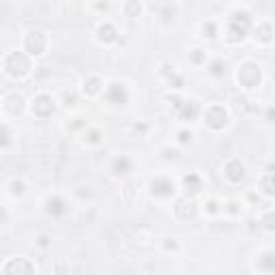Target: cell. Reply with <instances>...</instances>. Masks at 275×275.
Here are the masks:
<instances>
[{"label":"cell","instance_id":"30bf717a","mask_svg":"<svg viewBox=\"0 0 275 275\" xmlns=\"http://www.w3.org/2000/svg\"><path fill=\"white\" fill-rule=\"evenodd\" d=\"M106 97L110 103H114V106H125L127 103V86L123 82H112L106 91Z\"/></svg>","mask_w":275,"mask_h":275},{"label":"cell","instance_id":"8fae6325","mask_svg":"<svg viewBox=\"0 0 275 275\" xmlns=\"http://www.w3.org/2000/svg\"><path fill=\"white\" fill-rule=\"evenodd\" d=\"M196 202H193L189 196L187 198H183V200H179L176 202V207H174V213H176V217H179V220H191L193 215H196Z\"/></svg>","mask_w":275,"mask_h":275},{"label":"cell","instance_id":"3957f363","mask_svg":"<svg viewBox=\"0 0 275 275\" xmlns=\"http://www.w3.org/2000/svg\"><path fill=\"white\" fill-rule=\"evenodd\" d=\"M22 47L24 52L30 56H41L47 50V37L43 30H28L22 39Z\"/></svg>","mask_w":275,"mask_h":275},{"label":"cell","instance_id":"f1b7e54d","mask_svg":"<svg viewBox=\"0 0 275 275\" xmlns=\"http://www.w3.org/2000/svg\"><path fill=\"white\" fill-rule=\"evenodd\" d=\"M39 245H41V247H47V245H50V239H47L45 234H43V237H39Z\"/></svg>","mask_w":275,"mask_h":275},{"label":"cell","instance_id":"d6986e66","mask_svg":"<svg viewBox=\"0 0 275 275\" xmlns=\"http://www.w3.org/2000/svg\"><path fill=\"white\" fill-rule=\"evenodd\" d=\"M131 170V159L127 157H116L114 164H112V172L114 174H127Z\"/></svg>","mask_w":275,"mask_h":275},{"label":"cell","instance_id":"603a6c76","mask_svg":"<svg viewBox=\"0 0 275 275\" xmlns=\"http://www.w3.org/2000/svg\"><path fill=\"white\" fill-rule=\"evenodd\" d=\"M202 32H204L202 37L215 39V37H217V24H215V22H204V24H202Z\"/></svg>","mask_w":275,"mask_h":275},{"label":"cell","instance_id":"9c48e42d","mask_svg":"<svg viewBox=\"0 0 275 275\" xmlns=\"http://www.w3.org/2000/svg\"><path fill=\"white\" fill-rule=\"evenodd\" d=\"M172 101H174V108H176V112H179L181 120H193L200 114V108H198L196 101H181V99H176V97Z\"/></svg>","mask_w":275,"mask_h":275},{"label":"cell","instance_id":"8992f818","mask_svg":"<svg viewBox=\"0 0 275 275\" xmlns=\"http://www.w3.org/2000/svg\"><path fill=\"white\" fill-rule=\"evenodd\" d=\"M30 110H32V114H35L37 118H47V116H52V114H54V101H52V97L45 95V93L37 95L35 99H32Z\"/></svg>","mask_w":275,"mask_h":275},{"label":"cell","instance_id":"4fadbf2b","mask_svg":"<svg viewBox=\"0 0 275 275\" xmlns=\"http://www.w3.org/2000/svg\"><path fill=\"white\" fill-rule=\"evenodd\" d=\"M275 39V28L271 26L269 22H260L256 26V41L262 43V45H269Z\"/></svg>","mask_w":275,"mask_h":275},{"label":"cell","instance_id":"6da1fadb","mask_svg":"<svg viewBox=\"0 0 275 275\" xmlns=\"http://www.w3.org/2000/svg\"><path fill=\"white\" fill-rule=\"evenodd\" d=\"M249 26H252V15L247 11H234L228 18V26H226V41L228 43L243 41L249 32Z\"/></svg>","mask_w":275,"mask_h":275},{"label":"cell","instance_id":"f546056e","mask_svg":"<svg viewBox=\"0 0 275 275\" xmlns=\"http://www.w3.org/2000/svg\"><path fill=\"white\" fill-rule=\"evenodd\" d=\"M209 213H217V204H215V202H209Z\"/></svg>","mask_w":275,"mask_h":275},{"label":"cell","instance_id":"e0dca14e","mask_svg":"<svg viewBox=\"0 0 275 275\" xmlns=\"http://www.w3.org/2000/svg\"><path fill=\"white\" fill-rule=\"evenodd\" d=\"M260 189L262 193H266V196H275V172H266L260 176Z\"/></svg>","mask_w":275,"mask_h":275},{"label":"cell","instance_id":"44dd1931","mask_svg":"<svg viewBox=\"0 0 275 275\" xmlns=\"http://www.w3.org/2000/svg\"><path fill=\"white\" fill-rule=\"evenodd\" d=\"M101 91V80L99 78H88L86 80V82H84V93L86 95H97V93H99Z\"/></svg>","mask_w":275,"mask_h":275},{"label":"cell","instance_id":"ac0fdd59","mask_svg":"<svg viewBox=\"0 0 275 275\" xmlns=\"http://www.w3.org/2000/svg\"><path fill=\"white\" fill-rule=\"evenodd\" d=\"M258 269L260 271H275V252H264L258 260Z\"/></svg>","mask_w":275,"mask_h":275},{"label":"cell","instance_id":"4316f807","mask_svg":"<svg viewBox=\"0 0 275 275\" xmlns=\"http://www.w3.org/2000/svg\"><path fill=\"white\" fill-rule=\"evenodd\" d=\"M9 187H11L13 196H22V193H24V183H22V181H11Z\"/></svg>","mask_w":275,"mask_h":275},{"label":"cell","instance_id":"d4e9b609","mask_svg":"<svg viewBox=\"0 0 275 275\" xmlns=\"http://www.w3.org/2000/svg\"><path fill=\"white\" fill-rule=\"evenodd\" d=\"M224 71H226V62H222V60H215V62L211 64V76L220 78V76H224Z\"/></svg>","mask_w":275,"mask_h":275},{"label":"cell","instance_id":"9a60e30c","mask_svg":"<svg viewBox=\"0 0 275 275\" xmlns=\"http://www.w3.org/2000/svg\"><path fill=\"white\" fill-rule=\"evenodd\" d=\"M45 211L50 215H54V217H60V215L67 213V202H64L62 198H58V196H52L45 202Z\"/></svg>","mask_w":275,"mask_h":275},{"label":"cell","instance_id":"277c9868","mask_svg":"<svg viewBox=\"0 0 275 275\" xmlns=\"http://www.w3.org/2000/svg\"><path fill=\"white\" fill-rule=\"evenodd\" d=\"M262 80V74H260V67L254 62H243L237 71V82L239 86L247 88V91H252V88H258V84H260Z\"/></svg>","mask_w":275,"mask_h":275},{"label":"cell","instance_id":"5bb4252c","mask_svg":"<svg viewBox=\"0 0 275 275\" xmlns=\"http://www.w3.org/2000/svg\"><path fill=\"white\" fill-rule=\"evenodd\" d=\"M35 266L26 262V258H13L11 262L3 266V273H32Z\"/></svg>","mask_w":275,"mask_h":275},{"label":"cell","instance_id":"cb8c5ba5","mask_svg":"<svg viewBox=\"0 0 275 275\" xmlns=\"http://www.w3.org/2000/svg\"><path fill=\"white\" fill-rule=\"evenodd\" d=\"M260 224H262L264 230H275V211H269L266 215H262Z\"/></svg>","mask_w":275,"mask_h":275},{"label":"cell","instance_id":"52a82bcc","mask_svg":"<svg viewBox=\"0 0 275 275\" xmlns=\"http://www.w3.org/2000/svg\"><path fill=\"white\" fill-rule=\"evenodd\" d=\"M224 176L228 179L230 183H241L245 179V166L241 164L239 159H228L226 161V166H224Z\"/></svg>","mask_w":275,"mask_h":275},{"label":"cell","instance_id":"7a4b0ae2","mask_svg":"<svg viewBox=\"0 0 275 275\" xmlns=\"http://www.w3.org/2000/svg\"><path fill=\"white\" fill-rule=\"evenodd\" d=\"M3 69L11 78H26L30 74V58L26 52H9L3 58Z\"/></svg>","mask_w":275,"mask_h":275},{"label":"cell","instance_id":"484cf974","mask_svg":"<svg viewBox=\"0 0 275 275\" xmlns=\"http://www.w3.org/2000/svg\"><path fill=\"white\" fill-rule=\"evenodd\" d=\"M84 138H86V142H88V144H99V142H101V133L97 131V129H93V131H88Z\"/></svg>","mask_w":275,"mask_h":275},{"label":"cell","instance_id":"4dcf8cb0","mask_svg":"<svg viewBox=\"0 0 275 275\" xmlns=\"http://www.w3.org/2000/svg\"><path fill=\"white\" fill-rule=\"evenodd\" d=\"M266 116H269V120L275 118V108H269V112H266Z\"/></svg>","mask_w":275,"mask_h":275},{"label":"cell","instance_id":"7c38bea8","mask_svg":"<svg viewBox=\"0 0 275 275\" xmlns=\"http://www.w3.org/2000/svg\"><path fill=\"white\" fill-rule=\"evenodd\" d=\"M97 39H99V43H103V45H110V43H114L116 39H118V30L114 28V24L103 22L101 26L97 28Z\"/></svg>","mask_w":275,"mask_h":275},{"label":"cell","instance_id":"5b68a950","mask_svg":"<svg viewBox=\"0 0 275 275\" xmlns=\"http://www.w3.org/2000/svg\"><path fill=\"white\" fill-rule=\"evenodd\" d=\"M228 123V112L222 103H211L207 110H204V125L209 129H213V131H220V129L226 127Z\"/></svg>","mask_w":275,"mask_h":275},{"label":"cell","instance_id":"ffe728a7","mask_svg":"<svg viewBox=\"0 0 275 275\" xmlns=\"http://www.w3.org/2000/svg\"><path fill=\"white\" fill-rule=\"evenodd\" d=\"M123 11H125L127 18H138V15L142 13V3L140 0H127L123 5Z\"/></svg>","mask_w":275,"mask_h":275},{"label":"cell","instance_id":"ba28073f","mask_svg":"<svg viewBox=\"0 0 275 275\" xmlns=\"http://www.w3.org/2000/svg\"><path fill=\"white\" fill-rule=\"evenodd\" d=\"M151 191L153 196H159V198H168L174 193V183L168 179V176H155L151 181Z\"/></svg>","mask_w":275,"mask_h":275},{"label":"cell","instance_id":"2e32d148","mask_svg":"<svg viewBox=\"0 0 275 275\" xmlns=\"http://www.w3.org/2000/svg\"><path fill=\"white\" fill-rule=\"evenodd\" d=\"M183 187H185V191H187V193L196 196V193H200V189H202V179L198 174H187L183 179Z\"/></svg>","mask_w":275,"mask_h":275},{"label":"cell","instance_id":"7402d4cb","mask_svg":"<svg viewBox=\"0 0 275 275\" xmlns=\"http://www.w3.org/2000/svg\"><path fill=\"white\" fill-rule=\"evenodd\" d=\"M189 60L193 64H202V62H207V52L202 50V47H193V50L189 52Z\"/></svg>","mask_w":275,"mask_h":275},{"label":"cell","instance_id":"83f0119b","mask_svg":"<svg viewBox=\"0 0 275 275\" xmlns=\"http://www.w3.org/2000/svg\"><path fill=\"white\" fill-rule=\"evenodd\" d=\"M179 142H183V144L191 142V131H181L179 133Z\"/></svg>","mask_w":275,"mask_h":275}]
</instances>
